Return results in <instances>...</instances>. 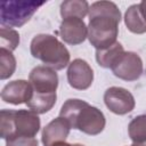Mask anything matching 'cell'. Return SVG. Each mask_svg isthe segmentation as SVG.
I'll list each match as a JSON object with an SVG mask.
<instances>
[{
	"label": "cell",
	"mask_w": 146,
	"mask_h": 146,
	"mask_svg": "<svg viewBox=\"0 0 146 146\" xmlns=\"http://www.w3.org/2000/svg\"><path fill=\"white\" fill-rule=\"evenodd\" d=\"M59 116L64 117L71 128L90 136L99 135L106 124L105 115L99 108L78 98L67 99L59 111Z\"/></svg>",
	"instance_id": "cell-2"
},
{
	"label": "cell",
	"mask_w": 146,
	"mask_h": 146,
	"mask_svg": "<svg viewBox=\"0 0 146 146\" xmlns=\"http://www.w3.org/2000/svg\"><path fill=\"white\" fill-rule=\"evenodd\" d=\"M0 44L1 48L13 51L19 44V34L16 30L11 27L0 29Z\"/></svg>",
	"instance_id": "cell-19"
},
{
	"label": "cell",
	"mask_w": 146,
	"mask_h": 146,
	"mask_svg": "<svg viewBox=\"0 0 146 146\" xmlns=\"http://www.w3.org/2000/svg\"><path fill=\"white\" fill-rule=\"evenodd\" d=\"M128 133L132 144L146 141V114H140L130 121Z\"/></svg>",
	"instance_id": "cell-17"
},
{
	"label": "cell",
	"mask_w": 146,
	"mask_h": 146,
	"mask_svg": "<svg viewBox=\"0 0 146 146\" xmlns=\"http://www.w3.org/2000/svg\"><path fill=\"white\" fill-rule=\"evenodd\" d=\"M52 146H84V145H82V144H68V143L62 141V143H57Z\"/></svg>",
	"instance_id": "cell-22"
},
{
	"label": "cell",
	"mask_w": 146,
	"mask_h": 146,
	"mask_svg": "<svg viewBox=\"0 0 146 146\" xmlns=\"http://www.w3.org/2000/svg\"><path fill=\"white\" fill-rule=\"evenodd\" d=\"M16 70V58L13 51L0 48V79H9Z\"/></svg>",
	"instance_id": "cell-18"
},
{
	"label": "cell",
	"mask_w": 146,
	"mask_h": 146,
	"mask_svg": "<svg viewBox=\"0 0 146 146\" xmlns=\"http://www.w3.org/2000/svg\"><path fill=\"white\" fill-rule=\"evenodd\" d=\"M131 146H146V141H143V143H138V144H132Z\"/></svg>",
	"instance_id": "cell-23"
},
{
	"label": "cell",
	"mask_w": 146,
	"mask_h": 146,
	"mask_svg": "<svg viewBox=\"0 0 146 146\" xmlns=\"http://www.w3.org/2000/svg\"><path fill=\"white\" fill-rule=\"evenodd\" d=\"M33 94L30 81L26 80H14L7 83L1 90V99L5 103L19 105L26 104Z\"/></svg>",
	"instance_id": "cell-11"
},
{
	"label": "cell",
	"mask_w": 146,
	"mask_h": 146,
	"mask_svg": "<svg viewBox=\"0 0 146 146\" xmlns=\"http://www.w3.org/2000/svg\"><path fill=\"white\" fill-rule=\"evenodd\" d=\"M40 128V117L31 110H1L0 112V136L5 140L15 137L34 138Z\"/></svg>",
	"instance_id": "cell-3"
},
{
	"label": "cell",
	"mask_w": 146,
	"mask_h": 146,
	"mask_svg": "<svg viewBox=\"0 0 146 146\" xmlns=\"http://www.w3.org/2000/svg\"><path fill=\"white\" fill-rule=\"evenodd\" d=\"M6 146H38V140L31 137H15L6 140Z\"/></svg>",
	"instance_id": "cell-20"
},
{
	"label": "cell",
	"mask_w": 146,
	"mask_h": 146,
	"mask_svg": "<svg viewBox=\"0 0 146 146\" xmlns=\"http://www.w3.org/2000/svg\"><path fill=\"white\" fill-rule=\"evenodd\" d=\"M89 3L86 0H66L60 3V16L64 18H82L89 13Z\"/></svg>",
	"instance_id": "cell-16"
},
{
	"label": "cell",
	"mask_w": 146,
	"mask_h": 146,
	"mask_svg": "<svg viewBox=\"0 0 146 146\" xmlns=\"http://www.w3.org/2000/svg\"><path fill=\"white\" fill-rule=\"evenodd\" d=\"M71 125L62 116L51 120L42 130L41 140L43 146H52L57 143L65 141L70 135Z\"/></svg>",
	"instance_id": "cell-12"
},
{
	"label": "cell",
	"mask_w": 146,
	"mask_h": 146,
	"mask_svg": "<svg viewBox=\"0 0 146 146\" xmlns=\"http://www.w3.org/2000/svg\"><path fill=\"white\" fill-rule=\"evenodd\" d=\"M68 84L76 90L88 89L94 81V71L91 66L81 58H76L68 64L67 67Z\"/></svg>",
	"instance_id": "cell-9"
},
{
	"label": "cell",
	"mask_w": 146,
	"mask_h": 146,
	"mask_svg": "<svg viewBox=\"0 0 146 146\" xmlns=\"http://www.w3.org/2000/svg\"><path fill=\"white\" fill-rule=\"evenodd\" d=\"M124 52L123 46L120 42H115L114 44L105 48L96 50V60L99 66L104 68H112L117 58Z\"/></svg>",
	"instance_id": "cell-15"
},
{
	"label": "cell",
	"mask_w": 146,
	"mask_h": 146,
	"mask_svg": "<svg viewBox=\"0 0 146 146\" xmlns=\"http://www.w3.org/2000/svg\"><path fill=\"white\" fill-rule=\"evenodd\" d=\"M113 74L124 81L138 80L144 71L143 60L139 55L133 51H124L112 66Z\"/></svg>",
	"instance_id": "cell-6"
},
{
	"label": "cell",
	"mask_w": 146,
	"mask_h": 146,
	"mask_svg": "<svg viewBox=\"0 0 146 146\" xmlns=\"http://www.w3.org/2000/svg\"><path fill=\"white\" fill-rule=\"evenodd\" d=\"M33 92L55 94L58 87V75L55 70L44 65L35 66L29 75Z\"/></svg>",
	"instance_id": "cell-8"
},
{
	"label": "cell",
	"mask_w": 146,
	"mask_h": 146,
	"mask_svg": "<svg viewBox=\"0 0 146 146\" xmlns=\"http://www.w3.org/2000/svg\"><path fill=\"white\" fill-rule=\"evenodd\" d=\"M57 95L55 94H38L33 92L31 99L26 103L27 107L36 114H44L49 112L56 104Z\"/></svg>",
	"instance_id": "cell-13"
},
{
	"label": "cell",
	"mask_w": 146,
	"mask_h": 146,
	"mask_svg": "<svg viewBox=\"0 0 146 146\" xmlns=\"http://www.w3.org/2000/svg\"><path fill=\"white\" fill-rule=\"evenodd\" d=\"M104 103L112 113L117 115L130 113L136 105L132 94L122 87H110L104 94Z\"/></svg>",
	"instance_id": "cell-7"
},
{
	"label": "cell",
	"mask_w": 146,
	"mask_h": 146,
	"mask_svg": "<svg viewBox=\"0 0 146 146\" xmlns=\"http://www.w3.org/2000/svg\"><path fill=\"white\" fill-rule=\"evenodd\" d=\"M58 33L64 42L76 46L82 43L88 38V26L82 18H64L59 25Z\"/></svg>",
	"instance_id": "cell-10"
},
{
	"label": "cell",
	"mask_w": 146,
	"mask_h": 146,
	"mask_svg": "<svg viewBox=\"0 0 146 146\" xmlns=\"http://www.w3.org/2000/svg\"><path fill=\"white\" fill-rule=\"evenodd\" d=\"M30 51L44 66L55 71H60L70 64V51L64 43L51 34H36L31 41Z\"/></svg>",
	"instance_id": "cell-4"
},
{
	"label": "cell",
	"mask_w": 146,
	"mask_h": 146,
	"mask_svg": "<svg viewBox=\"0 0 146 146\" xmlns=\"http://www.w3.org/2000/svg\"><path fill=\"white\" fill-rule=\"evenodd\" d=\"M44 1L35 0H3L1 1V27H21L27 23Z\"/></svg>",
	"instance_id": "cell-5"
},
{
	"label": "cell",
	"mask_w": 146,
	"mask_h": 146,
	"mask_svg": "<svg viewBox=\"0 0 146 146\" xmlns=\"http://www.w3.org/2000/svg\"><path fill=\"white\" fill-rule=\"evenodd\" d=\"M88 40L96 50L105 49L116 42L121 11L112 1H96L89 7Z\"/></svg>",
	"instance_id": "cell-1"
},
{
	"label": "cell",
	"mask_w": 146,
	"mask_h": 146,
	"mask_svg": "<svg viewBox=\"0 0 146 146\" xmlns=\"http://www.w3.org/2000/svg\"><path fill=\"white\" fill-rule=\"evenodd\" d=\"M124 24L127 29L135 33V34H143L146 33V22L144 21L140 10H139V3L131 5L125 14H124Z\"/></svg>",
	"instance_id": "cell-14"
},
{
	"label": "cell",
	"mask_w": 146,
	"mask_h": 146,
	"mask_svg": "<svg viewBox=\"0 0 146 146\" xmlns=\"http://www.w3.org/2000/svg\"><path fill=\"white\" fill-rule=\"evenodd\" d=\"M139 10H140V14H141L144 21L146 22V0H144L139 3Z\"/></svg>",
	"instance_id": "cell-21"
}]
</instances>
